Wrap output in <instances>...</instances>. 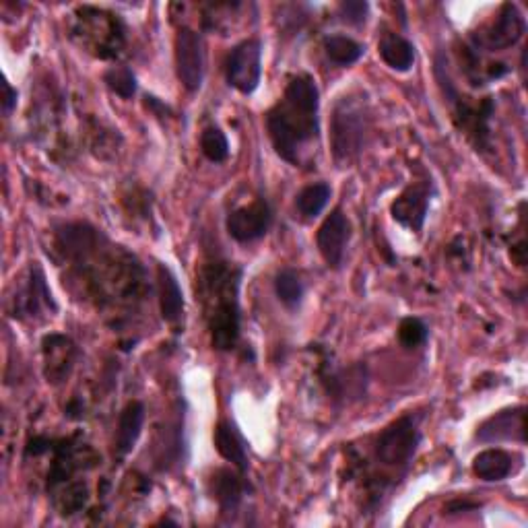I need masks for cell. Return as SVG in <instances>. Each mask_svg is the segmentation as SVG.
Wrapping results in <instances>:
<instances>
[{
  "mask_svg": "<svg viewBox=\"0 0 528 528\" xmlns=\"http://www.w3.org/2000/svg\"><path fill=\"white\" fill-rule=\"evenodd\" d=\"M209 491L221 514H234L244 500L248 483L244 481V473H240L238 469H217L209 479Z\"/></svg>",
  "mask_w": 528,
  "mask_h": 528,
  "instance_id": "14",
  "label": "cell"
},
{
  "mask_svg": "<svg viewBox=\"0 0 528 528\" xmlns=\"http://www.w3.org/2000/svg\"><path fill=\"white\" fill-rule=\"evenodd\" d=\"M427 337H429V330H427V326H425V322L421 318L409 316V318L401 320V324H399V343L405 349L423 347L427 343Z\"/></svg>",
  "mask_w": 528,
  "mask_h": 528,
  "instance_id": "27",
  "label": "cell"
},
{
  "mask_svg": "<svg viewBox=\"0 0 528 528\" xmlns=\"http://www.w3.org/2000/svg\"><path fill=\"white\" fill-rule=\"evenodd\" d=\"M514 471V456L500 448H489L475 456L473 460V473L487 483L504 481Z\"/></svg>",
  "mask_w": 528,
  "mask_h": 528,
  "instance_id": "19",
  "label": "cell"
},
{
  "mask_svg": "<svg viewBox=\"0 0 528 528\" xmlns=\"http://www.w3.org/2000/svg\"><path fill=\"white\" fill-rule=\"evenodd\" d=\"M526 33V19L518 5L506 3L495 21L475 40V48H485L487 52H504L514 48Z\"/></svg>",
  "mask_w": 528,
  "mask_h": 528,
  "instance_id": "10",
  "label": "cell"
},
{
  "mask_svg": "<svg viewBox=\"0 0 528 528\" xmlns=\"http://www.w3.org/2000/svg\"><path fill=\"white\" fill-rule=\"evenodd\" d=\"M320 91L310 75L293 77L283 97L267 112V132L275 153L302 165V153L318 139L320 132Z\"/></svg>",
  "mask_w": 528,
  "mask_h": 528,
  "instance_id": "1",
  "label": "cell"
},
{
  "mask_svg": "<svg viewBox=\"0 0 528 528\" xmlns=\"http://www.w3.org/2000/svg\"><path fill=\"white\" fill-rule=\"evenodd\" d=\"M432 194V178L423 174L421 178L413 180L390 205L392 219L411 231H421L429 213V205H432Z\"/></svg>",
  "mask_w": 528,
  "mask_h": 528,
  "instance_id": "8",
  "label": "cell"
},
{
  "mask_svg": "<svg viewBox=\"0 0 528 528\" xmlns=\"http://www.w3.org/2000/svg\"><path fill=\"white\" fill-rule=\"evenodd\" d=\"M339 15L349 25H363L368 21L370 5L363 3V0H343L339 5Z\"/></svg>",
  "mask_w": 528,
  "mask_h": 528,
  "instance_id": "28",
  "label": "cell"
},
{
  "mask_svg": "<svg viewBox=\"0 0 528 528\" xmlns=\"http://www.w3.org/2000/svg\"><path fill=\"white\" fill-rule=\"evenodd\" d=\"M273 225V209L267 198H254L250 205L238 207L225 219V229L231 240L240 244H252L269 234Z\"/></svg>",
  "mask_w": 528,
  "mask_h": 528,
  "instance_id": "7",
  "label": "cell"
},
{
  "mask_svg": "<svg viewBox=\"0 0 528 528\" xmlns=\"http://www.w3.org/2000/svg\"><path fill=\"white\" fill-rule=\"evenodd\" d=\"M330 196H333V188H330L326 182L308 184L295 196V209L302 217L314 219L326 209Z\"/></svg>",
  "mask_w": 528,
  "mask_h": 528,
  "instance_id": "21",
  "label": "cell"
},
{
  "mask_svg": "<svg viewBox=\"0 0 528 528\" xmlns=\"http://www.w3.org/2000/svg\"><path fill=\"white\" fill-rule=\"evenodd\" d=\"M524 415L526 409L522 405L502 409L485 419L479 427L475 440L481 444H498V442H520L524 444Z\"/></svg>",
  "mask_w": 528,
  "mask_h": 528,
  "instance_id": "13",
  "label": "cell"
},
{
  "mask_svg": "<svg viewBox=\"0 0 528 528\" xmlns=\"http://www.w3.org/2000/svg\"><path fill=\"white\" fill-rule=\"evenodd\" d=\"M215 448L217 452L234 465L240 473L248 471V444L238 429V425L229 419L219 421L215 429Z\"/></svg>",
  "mask_w": 528,
  "mask_h": 528,
  "instance_id": "16",
  "label": "cell"
},
{
  "mask_svg": "<svg viewBox=\"0 0 528 528\" xmlns=\"http://www.w3.org/2000/svg\"><path fill=\"white\" fill-rule=\"evenodd\" d=\"M3 91H5V95H3V114L5 116H11V112L17 106V89H13L11 83L5 81L3 83Z\"/></svg>",
  "mask_w": 528,
  "mask_h": 528,
  "instance_id": "29",
  "label": "cell"
},
{
  "mask_svg": "<svg viewBox=\"0 0 528 528\" xmlns=\"http://www.w3.org/2000/svg\"><path fill=\"white\" fill-rule=\"evenodd\" d=\"M157 281H159L161 316H163L165 322L176 324L184 316V293H182V287H180L176 275L168 267H165V264H159Z\"/></svg>",
  "mask_w": 528,
  "mask_h": 528,
  "instance_id": "18",
  "label": "cell"
},
{
  "mask_svg": "<svg viewBox=\"0 0 528 528\" xmlns=\"http://www.w3.org/2000/svg\"><path fill=\"white\" fill-rule=\"evenodd\" d=\"M446 58L440 52L436 56V79L440 83V89L444 91V97L452 106V118L460 132H465V137L473 143L477 151H487L491 141V116H493V99L485 97L479 104L469 102V97L460 95L456 85L452 83V77L446 69Z\"/></svg>",
  "mask_w": 528,
  "mask_h": 528,
  "instance_id": "4",
  "label": "cell"
},
{
  "mask_svg": "<svg viewBox=\"0 0 528 528\" xmlns=\"http://www.w3.org/2000/svg\"><path fill=\"white\" fill-rule=\"evenodd\" d=\"M421 444V425L419 417L407 413L392 421L376 440L374 456L380 465L388 469H407Z\"/></svg>",
  "mask_w": 528,
  "mask_h": 528,
  "instance_id": "5",
  "label": "cell"
},
{
  "mask_svg": "<svg viewBox=\"0 0 528 528\" xmlns=\"http://www.w3.org/2000/svg\"><path fill=\"white\" fill-rule=\"evenodd\" d=\"M71 351H73V343L66 337L50 335L44 339V353H50V363H52L48 378H64L69 374L73 366L69 357Z\"/></svg>",
  "mask_w": 528,
  "mask_h": 528,
  "instance_id": "24",
  "label": "cell"
},
{
  "mask_svg": "<svg viewBox=\"0 0 528 528\" xmlns=\"http://www.w3.org/2000/svg\"><path fill=\"white\" fill-rule=\"evenodd\" d=\"M322 384L330 401L335 405H349L351 401L363 399L368 390V368L366 366H351L345 370H335L333 366L324 363L320 372Z\"/></svg>",
  "mask_w": 528,
  "mask_h": 528,
  "instance_id": "12",
  "label": "cell"
},
{
  "mask_svg": "<svg viewBox=\"0 0 528 528\" xmlns=\"http://www.w3.org/2000/svg\"><path fill=\"white\" fill-rule=\"evenodd\" d=\"M176 75L188 93H196L205 79V44L194 29L182 27L176 36Z\"/></svg>",
  "mask_w": 528,
  "mask_h": 528,
  "instance_id": "9",
  "label": "cell"
},
{
  "mask_svg": "<svg viewBox=\"0 0 528 528\" xmlns=\"http://www.w3.org/2000/svg\"><path fill=\"white\" fill-rule=\"evenodd\" d=\"M143 423H145V405L141 401H132L122 409L116 429V454L120 458L128 456L139 442Z\"/></svg>",
  "mask_w": 528,
  "mask_h": 528,
  "instance_id": "17",
  "label": "cell"
},
{
  "mask_svg": "<svg viewBox=\"0 0 528 528\" xmlns=\"http://www.w3.org/2000/svg\"><path fill=\"white\" fill-rule=\"evenodd\" d=\"M481 504L475 502H462V500H454L444 508V514H458V512H469V510H479Z\"/></svg>",
  "mask_w": 528,
  "mask_h": 528,
  "instance_id": "30",
  "label": "cell"
},
{
  "mask_svg": "<svg viewBox=\"0 0 528 528\" xmlns=\"http://www.w3.org/2000/svg\"><path fill=\"white\" fill-rule=\"evenodd\" d=\"M324 52L330 62L339 66H351L363 56L366 48L349 36H328L324 38Z\"/></svg>",
  "mask_w": 528,
  "mask_h": 528,
  "instance_id": "23",
  "label": "cell"
},
{
  "mask_svg": "<svg viewBox=\"0 0 528 528\" xmlns=\"http://www.w3.org/2000/svg\"><path fill=\"white\" fill-rule=\"evenodd\" d=\"M262 77V44L256 38L240 42L227 54L225 79L242 95H252Z\"/></svg>",
  "mask_w": 528,
  "mask_h": 528,
  "instance_id": "6",
  "label": "cell"
},
{
  "mask_svg": "<svg viewBox=\"0 0 528 528\" xmlns=\"http://www.w3.org/2000/svg\"><path fill=\"white\" fill-rule=\"evenodd\" d=\"M351 234L353 227L347 215L343 213V209L330 211V215L322 221L316 234V246L328 269L339 271L343 267Z\"/></svg>",
  "mask_w": 528,
  "mask_h": 528,
  "instance_id": "11",
  "label": "cell"
},
{
  "mask_svg": "<svg viewBox=\"0 0 528 528\" xmlns=\"http://www.w3.org/2000/svg\"><path fill=\"white\" fill-rule=\"evenodd\" d=\"M104 81L122 99H130L137 93V77L128 66H112V69L104 75Z\"/></svg>",
  "mask_w": 528,
  "mask_h": 528,
  "instance_id": "26",
  "label": "cell"
},
{
  "mask_svg": "<svg viewBox=\"0 0 528 528\" xmlns=\"http://www.w3.org/2000/svg\"><path fill=\"white\" fill-rule=\"evenodd\" d=\"M242 271L229 262L207 264L201 273V295L211 345L217 351L236 349L240 341Z\"/></svg>",
  "mask_w": 528,
  "mask_h": 528,
  "instance_id": "2",
  "label": "cell"
},
{
  "mask_svg": "<svg viewBox=\"0 0 528 528\" xmlns=\"http://www.w3.org/2000/svg\"><path fill=\"white\" fill-rule=\"evenodd\" d=\"M201 151L211 163H223L229 157V141L217 126H207L201 132Z\"/></svg>",
  "mask_w": 528,
  "mask_h": 528,
  "instance_id": "25",
  "label": "cell"
},
{
  "mask_svg": "<svg viewBox=\"0 0 528 528\" xmlns=\"http://www.w3.org/2000/svg\"><path fill=\"white\" fill-rule=\"evenodd\" d=\"M372 137V112L366 99L341 97L330 118V151L337 165L347 168L366 151Z\"/></svg>",
  "mask_w": 528,
  "mask_h": 528,
  "instance_id": "3",
  "label": "cell"
},
{
  "mask_svg": "<svg viewBox=\"0 0 528 528\" xmlns=\"http://www.w3.org/2000/svg\"><path fill=\"white\" fill-rule=\"evenodd\" d=\"M275 293H277V300L287 310H295V308H300L302 302H304L306 283H304L302 275L297 273V271L283 269L275 277Z\"/></svg>",
  "mask_w": 528,
  "mask_h": 528,
  "instance_id": "22",
  "label": "cell"
},
{
  "mask_svg": "<svg viewBox=\"0 0 528 528\" xmlns=\"http://www.w3.org/2000/svg\"><path fill=\"white\" fill-rule=\"evenodd\" d=\"M44 310H56V302L52 297V291L46 285V277L40 267H31L29 277L21 293L17 295V314L19 318L25 316H38ZM15 314V316H17Z\"/></svg>",
  "mask_w": 528,
  "mask_h": 528,
  "instance_id": "15",
  "label": "cell"
},
{
  "mask_svg": "<svg viewBox=\"0 0 528 528\" xmlns=\"http://www.w3.org/2000/svg\"><path fill=\"white\" fill-rule=\"evenodd\" d=\"M380 58L396 73H407L415 64V46L401 33H386L378 44Z\"/></svg>",
  "mask_w": 528,
  "mask_h": 528,
  "instance_id": "20",
  "label": "cell"
}]
</instances>
